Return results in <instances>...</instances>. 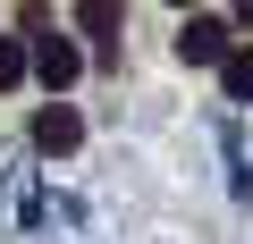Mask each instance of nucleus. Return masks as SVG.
I'll return each instance as SVG.
<instances>
[{"label":"nucleus","instance_id":"nucleus-1","mask_svg":"<svg viewBox=\"0 0 253 244\" xmlns=\"http://www.w3.org/2000/svg\"><path fill=\"white\" fill-rule=\"evenodd\" d=\"M26 76H42V84H51V93H68V84H76V76H84V51H76V42H59V34H51V42H34V51H26Z\"/></svg>","mask_w":253,"mask_h":244},{"label":"nucleus","instance_id":"nucleus-2","mask_svg":"<svg viewBox=\"0 0 253 244\" xmlns=\"http://www.w3.org/2000/svg\"><path fill=\"white\" fill-rule=\"evenodd\" d=\"M219 51H228V26H219V17H186L177 59H186V68H219Z\"/></svg>","mask_w":253,"mask_h":244},{"label":"nucleus","instance_id":"nucleus-8","mask_svg":"<svg viewBox=\"0 0 253 244\" xmlns=\"http://www.w3.org/2000/svg\"><path fill=\"white\" fill-rule=\"evenodd\" d=\"M169 9H194V0H169Z\"/></svg>","mask_w":253,"mask_h":244},{"label":"nucleus","instance_id":"nucleus-3","mask_svg":"<svg viewBox=\"0 0 253 244\" xmlns=\"http://www.w3.org/2000/svg\"><path fill=\"white\" fill-rule=\"evenodd\" d=\"M34 143H42V152H76V143H84L76 109H59V101H51V109H34Z\"/></svg>","mask_w":253,"mask_h":244},{"label":"nucleus","instance_id":"nucleus-7","mask_svg":"<svg viewBox=\"0 0 253 244\" xmlns=\"http://www.w3.org/2000/svg\"><path fill=\"white\" fill-rule=\"evenodd\" d=\"M236 26H253V0H236Z\"/></svg>","mask_w":253,"mask_h":244},{"label":"nucleus","instance_id":"nucleus-5","mask_svg":"<svg viewBox=\"0 0 253 244\" xmlns=\"http://www.w3.org/2000/svg\"><path fill=\"white\" fill-rule=\"evenodd\" d=\"M219 84L236 101H253V51H219Z\"/></svg>","mask_w":253,"mask_h":244},{"label":"nucleus","instance_id":"nucleus-4","mask_svg":"<svg viewBox=\"0 0 253 244\" xmlns=\"http://www.w3.org/2000/svg\"><path fill=\"white\" fill-rule=\"evenodd\" d=\"M76 26H84L93 42H110V34L126 26V9H118V0H76Z\"/></svg>","mask_w":253,"mask_h":244},{"label":"nucleus","instance_id":"nucleus-6","mask_svg":"<svg viewBox=\"0 0 253 244\" xmlns=\"http://www.w3.org/2000/svg\"><path fill=\"white\" fill-rule=\"evenodd\" d=\"M26 84V42H0V93Z\"/></svg>","mask_w":253,"mask_h":244}]
</instances>
